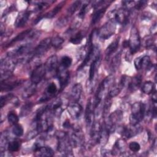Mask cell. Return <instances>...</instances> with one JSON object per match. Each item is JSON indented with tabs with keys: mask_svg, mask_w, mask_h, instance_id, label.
<instances>
[{
	"mask_svg": "<svg viewBox=\"0 0 157 157\" xmlns=\"http://www.w3.org/2000/svg\"><path fill=\"white\" fill-rule=\"evenodd\" d=\"M120 38L118 37L115 40H114L106 48L105 50V56L106 58H109L111 55H112L118 48L119 44Z\"/></svg>",
	"mask_w": 157,
	"mask_h": 157,
	"instance_id": "29",
	"label": "cell"
},
{
	"mask_svg": "<svg viewBox=\"0 0 157 157\" xmlns=\"http://www.w3.org/2000/svg\"><path fill=\"white\" fill-rule=\"evenodd\" d=\"M20 84V81H10L8 82L7 80L1 81V90L2 91H10L17 87Z\"/></svg>",
	"mask_w": 157,
	"mask_h": 157,
	"instance_id": "27",
	"label": "cell"
},
{
	"mask_svg": "<svg viewBox=\"0 0 157 157\" xmlns=\"http://www.w3.org/2000/svg\"><path fill=\"white\" fill-rule=\"evenodd\" d=\"M145 104L137 102H135L131 107V113L129 117V122L131 124H137L142 121L145 113Z\"/></svg>",
	"mask_w": 157,
	"mask_h": 157,
	"instance_id": "2",
	"label": "cell"
},
{
	"mask_svg": "<svg viewBox=\"0 0 157 157\" xmlns=\"http://www.w3.org/2000/svg\"><path fill=\"white\" fill-rule=\"evenodd\" d=\"M82 92V86L80 83H75L72 88L71 91V98L75 102L79 101Z\"/></svg>",
	"mask_w": 157,
	"mask_h": 157,
	"instance_id": "26",
	"label": "cell"
},
{
	"mask_svg": "<svg viewBox=\"0 0 157 157\" xmlns=\"http://www.w3.org/2000/svg\"><path fill=\"white\" fill-rule=\"evenodd\" d=\"M36 90V85L32 83L29 86L26 88L23 91V97L24 98H28L34 94Z\"/></svg>",
	"mask_w": 157,
	"mask_h": 157,
	"instance_id": "34",
	"label": "cell"
},
{
	"mask_svg": "<svg viewBox=\"0 0 157 157\" xmlns=\"http://www.w3.org/2000/svg\"><path fill=\"white\" fill-rule=\"evenodd\" d=\"M147 3V1H137V2L136 4H135L134 7L137 10H140V9H143L146 6Z\"/></svg>",
	"mask_w": 157,
	"mask_h": 157,
	"instance_id": "47",
	"label": "cell"
},
{
	"mask_svg": "<svg viewBox=\"0 0 157 157\" xmlns=\"http://www.w3.org/2000/svg\"><path fill=\"white\" fill-rule=\"evenodd\" d=\"M116 29L115 22L110 20L109 22L104 24L98 32V35L101 40H106L112 36Z\"/></svg>",
	"mask_w": 157,
	"mask_h": 157,
	"instance_id": "8",
	"label": "cell"
},
{
	"mask_svg": "<svg viewBox=\"0 0 157 157\" xmlns=\"http://www.w3.org/2000/svg\"><path fill=\"white\" fill-rule=\"evenodd\" d=\"M46 74L44 64L37 65L31 74V80L32 83L37 85L44 78Z\"/></svg>",
	"mask_w": 157,
	"mask_h": 157,
	"instance_id": "11",
	"label": "cell"
},
{
	"mask_svg": "<svg viewBox=\"0 0 157 157\" xmlns=\"http://www.w3.org/2000/svg\"><path fill=\"white\" fill-rule=\"evenodd\" d=\"M63 126V127L64 128H67V129H69V128H72V125L70 124L69 121L67 120L66 121H64V123Z\"/></svg>",
	"mask_w": 157,
	"mask_h": 157,
	"instance_id": "49",
	"label": "cell"
},
{
	"mask_svg": "<svg viewBox=\"0 0 157 157\" xmlns=\"http://www.w3.org/2000/svg\"><path fill=\"white\" fill-rule=\"evenodd\" d=\"M31 14V11L30 10H26L24 12H22L20 13L15 22V25L17 28H21L24 26L27 21L29 20V18L30 17Z\"/></svg>",
	"mask_w": 157,
	"mask_h": 157,
	"instance_id": "24",
	"label": "cell"
},
{
	"mask_svg": "<svg viewBox=\"0 0 157 157\" xmlns=\"http://www.w3.org/2000/svg\"><path fill=\"white\" fill-rule=\"evenodd\" d=\"M111 2H108V1H105L104 2L98 7H96L95 9L96 10L94 11L93 17H92V20H91V23L92 24H96L97 22H98L101 18L103 17L105 12L106 11V9L107 7L109 6V3Z\"/></svg>",
	"mask_w": 157,
	"mask_h": 157,
	"instance_id": "15",
	"label": "cell"
},
{
	"mask_svg": "<svg viewBox=\"0 0 157 157\" xmlns=\"http://www.w3.org/2000/svg\"><path fill=\"white\" fill-rule=\"evenodd\" d=\"M84 141L83 132L79 126H72V133L71 137V142L72 146L77 148L81 146Z\"/></svg>",
	"mask_w": 157,
	"mask_h": 157,
	"instance_id": "7",
	"label": "cell"
},
{
	"mask_svg": "<svg viewBox=\"0 0 157 157\" xmlns=\"http://www.w3.org/2000/svg\"><path fill=\"white\" fill-rule=\"evenodd\" d=\"M122 118L123 113L120 110H116L109 115L107 121L104 123V125L109 134L114 132L117 123H118Z\"/></svg>",
	"mask_w": 157,
	"mask_h": 157,
	"instance_id": "3",
	"label": "cell"
},
{
	"mask_svg": "<svg viewBox=\"0 0 157 157\" xmlns=\"http://www.w3.org/2000/svg\"><path fill=\"white\" fill-rule=\"evenodd\" d=\"M142 131V128L139 124H131L125 126L122 129V136L123 138L130 139L134 136L138 134Z\"/></svg>",
	"mask_w": 157,
	"mask_h": 157,
	"instance_id": "12",
	"label": "cell"
},
{
	"mask_svg": "<svg viewBox=\"0 0 157 157\" xmlns=\"http://www.w3.org/2000/svg\"><path fill=\"white\" fill-rule=\"evenodd\" d=\"M120 56H121L120 53H118L117 55H115L114 56V58H113L112 63H111V65H110L112 70L115 71L118 67V65L120 62Z\"/></svg>",
	"mask_w": 157,
	"mask_h": 157,
	"instance_id": "43",
	"label": "cell"
},
{
	"mask_svg": "<svg viewBox=\"0 0 157 157\" xmlns=\"http://www.w3.org/2000/svg\"><path fill=\"white\" fill-rule=\"evenodd\" d=\"M128 147L133 152H137L140 149V145L137 142H131L129 143Z\"/></svg>",
	"mask_w": 157,
	"mask_h": 157,
	"instance_id": "44",
	"label": "cell"
},
{
	"mask_svg": "<svg viewBox=\"0 0 157 157\" xmlns=\"http://www.w3.org/2000/svg\"><path fill=\"white\" fill-rule=\"evenodd\" d=\"M94 116V109L93 104L91 101V99L88 100L86 109H85V121L86 125L88 126H91L93 123V118Z\"/></svg>",
	"mask_w": 157,
	"mask_h": 157,
	"instance_id": "18",
	"label": "cell"
},
{
	"mask_svg": "<svg viewBox=\"0 0 157 157\" xmlns=\"http://www.w3.org/2000/svg\"><path fill=\"white\" fill-rule=\"evenodd\" d=\"M84 36H85L84 31H80L71 37L70 42L73 44L77 45L82 42Z\"/></svg>",
	"mask_w": 157,
	"mask_h": 157,
	"instance_id": "32",
	"label": "cell"
},
{
	"mask_svg": "<svg viewBox=\"0 0 157 157\" xmlns=\"http://www.w3.org/2000/svg\"><path fill=\"white\" fill-rule=\"evenodd\" d=\"M126 147L127 145L124 139H120L117 140L114 145V148L112 152V155L115 156L125 153Z\"/></svg>",
	"mask_w": 157,
	"mask_h": 157,
	"instance_id": "22",
	"label": "cell"
},
{
	"mask_svg": "<svg viewBox=\"0 0 157 157\" xmlns=\"http://www.w3.org/2000/svg\"><path fill=\"white\" fill-rule=\"evenodd\" d=\"M134 66L137 70L140 69H149L151 66V62L150 58L145 55L144 56H140L135 59L134 60Z\"/></svg>",
	"mask_w": 157,
	"mask_h": 157,
	"instance_id": "16",
	"label": "cell"
},
{
	"mask_svg": "<svg viewBox=\"0 0 157 157\" xmlns=\"http://www.w3.org/2000/svg\"><path fill=\"white\" fill-rule=\"evenodd\" d=\"M63 101L61 98H58L55 99V101L50 105H48L49 111L52 114L55 116H60L63 110Z\"/></svg>",
	"mask_w": 157,
	"mask_h": 157,
	"instance_id": "17",
	"label": "cell"
},
{
	"mask_svg": "<svg viewBox=\"0 0 157 157\" xmlns=\"http://www.w3.org/2000/svg\"><path fill=\"white\" fill-rule=\"evenodd\" d=\"M113 78V77L112 75H109V77H106L104 80L102 81V82L99 85V87L96 91V95H95V99L93 103L94 109H96L99 104H100L102 98L104 95V93L107 87H108L112 82V80Z\"/></svg>",
	"mask_w": 157,
	"mask_h": 157,
	"instance_id": "5",
	"label": "cell"
},
{
	"mask_svg": "<svg viewBox=\"0 0 157 157\" xmlns=\"http://www.w3.org/2000/svg\"><path fill=\"white\" fill-rule=\"evenodd\" d=\"M13 95L12 94H8L1 96V101H0L1 108H2L4 105L7 104L10 100L13 99Z\"/></svg>",
	"mask_w": 157,
	"mask_h": 157,
	"instance_id": "42",
	"label": "cell"
},
{
	"mask_svg": "<svg viewBox=\"0 0 157 157\" xmlns=\"http://www.w3.org/2000/svg\"><path fill=\"white\" fill-rule=\"evenodd\" d=\"M64 41V40L62 37H61L59 36H56L54 37L53 39H51V45L53 47L57 48H59L62 45Z\"/></svg>",
	"mask_w": 157,
	"mask_h": 157,
	"instance_id": "38",
	"label": "cell"
},
{
	"mask_svg": "<svg viewBox=\"0 0 157 157\" xmlns=\"http://www.w3.org/2000/svg\"><path fill=\"white\" fill-rule=\"evenodd\" d=\"M7 120L9 123L14 125L18 123L19 118L15 112H10L7 115Z\"/></svg>",
	"mask_w": 157,
	"mask_h": 157,
	"instance_id": "39",
	"label": "cell"
},
{
	"mask_svg": "<svg viewBox=\"0 0 157 157\" xmlns=\"http://www.w3.org/2000/svg\"><path fill=\"white\" fill-rule=\"evenodd\" d=\"M32 30L31 29H28L21 33H20V34H18L15 37H14L7 45V47H10L11 45H12L14 43H16L17 42L23 40V39H25L26 37H29L30 33H31Z\"/></svg>",
	"mask_w": 157,
	"mask_h": 157,
	"instance_id": "28",
	"label": "cell"
},
{
	"mask_svg": "<svg viewBox=\"0 0 157 157\" xmlns=\"http://www.w3.org/2000/svg\"><path fill=\"white\" fill-rule=\"evenodd\" d=\"M122 4L124 7V9L129 10V9L135 6V2L134 1H122Z\"/></svg>",
	"mask_w": 157,
	"mask_h": 157,
	"instance_id": "46",
	"label": "cell"
},
{
	"mask_svg": "<svg viewBox=\"0 0 157 157\" xmlns=\"http://www.w3.org/2000/svg\"><path fill=\"white\" fill-rule=\"evenodd\" d=\"M51 45V38L48 37L43 39L32 52L31 59L39 57L40 58L48 50Z\"/></svg>",
	"mask_w": 157,
	"mask_h": 157,
	"instance_id": "9",
	"label": "cell"
},
{
	"mask_svg": "<svg viewBox=\"0 0 157 157\" xmlns=\"http://www.w3.org/2000/svg\"><path fill=\"white\" fill-rule=\"evenodd\" d=\"M64 4V2H60L59 4H58L53 10H52L50 12H49L48 13H46L45 15V17L46 18H52L54 16H55L58 12L61 9L62 7L63 6Z\"/></svg>",
	"mask_w": 157,
	"mask_h": 157,
	"instance_id": "36",
	"label": "cell"
},
{
	"mask_svg": "<svg viewBox=\"0 0 157 157\" xmlns=\"http://www.w3.org/2000/svg\"><path fill=\"white\" fill-rule=\"evenodd\" d=\"M34 151L35 155L37 156L42 157H50L54 155V151L52 148L48 146L43 145L42 143L39 141H37L34 145Z\"/></svg>",
	"mask_w": 157,
	"mask_h": 157,
	"instance_id": "10",
	"label": "cell"
},
{
	"mask_svg": "<svg viewBox=\"0 0 157 157\" xmlns=\"http://www.w3.org/2000/svg\"><path fill=\"white\" fill-rule=\"evenodd\" d=\"M57 91V86L55 83H50L46 89V93L39 100V102H45L54 96Z\"/></svg>",
	"mask_w": 157,
	"mask_h": 157,
	"instance_id": "25",
	"label": "cell"
},
{
	"mask_svg": "<svg viewBox=\"0 0 157 157\" xmlns=\"http://www.w3.org/2000/svg\"><path fill=\"white\" fill-rule=\"evenodd\" d=\"M141 77L140 76H136L131 79L128 84V88L129 90L133 91L138 89L141 83Z\"/></svg>",
	"mask_w": 157,
	"mask_h": 157,
	"instance_id": "30",
	"label": "cell"
},
{
	"mask_svg": "<svg viewBox=\"0 0 157 157\" xmlns=\"http://www.w3.org/2000/svg\"><path fill=\"white\" fill-rule=\"evenodd\" d=\"M123 46L124 48L129 47V41H128V40H124V41L123 42Z\"/></svg>",
	"mask_w": 157,
	"mask_h": 157,
	"instance_id": "50",
	"label": "cell"
},
{
	"mask_svg": "<svg viewBox=\"0 0 157 157\" xmlns=\"http://www.w3.org/2000/svg\"><path fill=\"white\" fill-rule=\"evenodd\" d=\"M24 132L23 128L21 124H16L13 125V127L12 128V133L16 136L17 137H21L23 136Z\"/></svg>",
	"mask_w": 157,
	"mask_h": 157,
	"instance_id": "40",
	"label": "cell"
},
{
	"mask_svg": "<svg viewBox=\"0 0 157 157\" xmlns=\"http://www.w3.org/2000/svg\"><path fill=\"white\" fill-rule=\"evenodd\" d=\"M102 124L99 121L93 123L91 128V139L93 144H99L101 138Z\"/></svg>",
	"mask_w": 157,
	"mask_h": 157,
	"instance_id": "13",
	"label": "cell"
},
{
	"mask_svg": "<svg viewBox=\"0 0 157 157\" xmlns=\"http://www.w3.org/2000/svg\"><path fill=\"white\" fill-rule=\"evenodd\" d=\"M21 143L18 140H13L9 142L7 145V149L10 152H15L18 151L20 148Z\"/></svg>",
	"mask_w": 157,
	"mask_h": 157,
	"instance_id": "33",
	"label": "cell"
},
{
	"mask_svg": "<svg viewBox=\"0 0 157 157\" xmlns=\"http://www.w3.org/2000/svg\"><path fill=\"white\" fill-rule=\"evenodd\" d=\"M56 75L59 80L61 88H64L68 83L69 80V72L68 70L60 65L56 71Z\"/></svg>",
	"mask_w": 157,
	"mask_h": 157,
	"instance_id": "14",
	"label": "cell"
},
{
	"mask_svg": "<svg viewBox=\"0 0 157 157\" xmlns=\"http://www.w3.org/2000/svg\"><path fill=\"white\" fill-rule=\"evenodd\" d=\"M100 60H101V55H100V52H98L96 55L94 56V59H93L91 64H90V71H89V80L90 81L93 80L94 77V74L97 71V68L98 67V65L100 63Z\"/></svg>",
	"mask_w": 157,
	"mask_h": 157,
	"instance_id": "23",
	"label": "cell"
},
{
	"mask_svg": "<svg viewBox=\"0 0 157 157\" xmlns=\"http://www.w3.org/2000/svg\"><path fill=\"white\" fill-rule=\"evenodd\" d=\"M154 88V83L151 81H147L142 86V91L146 94H150L153 93Z\"/></svg>",
	"mask_w": 157,
	"mask_h": 157,
	"instance_id": "31",
	"label": "cell"
},
{
	"mask_svg": "<svg viewBox=\"0 0 157 157\" xmlns=\"http://www.w3.org/2000/svg\"><path fill=\"white\" fill-rule=\"evenodd\" d=\"M81 1H76L74 3L72 4V5L70 6V7L67 10V15L66 17V18H69V17L72 15L78 9V8L80 7L81 5Z\"/></svg>",
	"mask_w": 157,
	"mask_h": 157,
	"instance_id": "35",
	"label": "cell"
},
{
	"mask_svg": "<svg viewBox=\"0 0 157 157\" xmlns=\"http://www.w3.org/2000/svg\"><path fill=\"white\" fill-rule=\"evenodd\" d=\"M101 154L102 155L104 156H113L112 152H110L109 150H103L101 151Z\"/></svg>",
	"mask_w": 157,
	"mask_h": 157,
	"instance_id": "48",
	"label": "cell"
},
{
	"mask_svg": "<svg viewBox=\"0 0 157 157\" xmlns=\"http://www.w3.org/2000/svg\"><path fill=\"white\" fill-rule=\"evenodd\" d=\"M33 104L31 102H27L23 105L20 111V115L21 117L28 115L31 111L33 108Z\"/></svg>",
	"mask_w": 157,
	"mask_h": 157,
	"instance_id": "37",
	"label": "cell"
},
{
	"mask_svg": "<svg viewBox=\"0 0 157 157\" xmlns=\"http://www.w3.org/2000/svg\"><path fill=\"white\" fill-rule=\"evenodd\" d=\"M88 3H84L83 4H82V7L80 8V12H79V13H78V17L79 18H83L86 12V9H87V7H88Z\"/></svg>",
	"mask_w": 157,
	"mask_h": 157,
	"instance_id": "45",
	"label": "cell"
},
{
	"mask_svg": "<svg viewBox=\"0 0 157 157\" xmlns=\"http://www.w3.org/2000/svg\"><path fill=\"white\" fill-rule=\"evenodd\" d=\"M58 139V151L64 156H72V145L66 132L59 131L56 134Z\"/></svg>",
	"mask_w": 157,
	"mask_h": 157,
	"instance_id": "1",
	"label": "cell"
},
{
	"mask_svg": "<svg viewBox=\"0 0 157 157\" xmlns=\"http://www.w3.org/2000/svg\"><path fill=\"white\" fill-rule=\"evenodd\" d=\"M72 59L68 56H64L61 58V66L64 68L67 69L72 64Z\"/></svg>",
	"mask_w": 157,
	"mask_h": 157,
	"instance_id": "41",
	"label": "cell"
},
{
	"mask_svg": "<svg viewBox=\"0 0 157 157\" xmlns=\"http://www.w3.org/2000/svg\"><path fill=\"white\" fill-rule=\"evenodd\" d=\"M126 78L124 76L122 77V78H121L118 83L112 85V87H110L107 95L111 98L118 95L124 87L126 83Z\"/></svg>",
	"mask_w": 157,
	"mask_h": 157,
	"instance_id": "21",
	"label": "cell"
},
{
	"mask_svg": "<svg viewBox=\"0 0 157 157\" xmlns=\"http://www.w3.org/2000/svg\"><path fill=\"white\" fill-rule=\"evenodd\" d=\"M82 107L77 102H74L67 107V111L70 115L74 119H78L82 113Z\"/></svg>",
	"mask_w": 157,
	"mask_h": 157,
	"instance_id": "20",
	"label": "cell"
},
{
	"mask_svg": "<svg viewBox=\"0 0 157 157\" xmlns=\"http://www.w3.org/2000/svg\"><path fill=\"white\" fill-rule=\"evenodd\" d=\"M129 41V47L131 54L137 52L140 47V39L139 31L136 26H132L131 30Z\"/></svg>",
	"mask_w": 157,
	"mask_h": 157,
	"instance_id": "4",
	"label": "cell"
},
{
	"mask_svg": "<svg viewBox=\"0 0 157 157\" xmlns=\"http://www.w3.org/2000/svg\"><path fill=\"white\" fill-rule=\"evenodd\" d=\"M129 10L125 9L114 10L109 13V16L113 21L121 25H126L129 20Z\"/></svg>",
	"mask_w": 157,
	"mask_h": 157,
	"instance_id": "6",
	"label": "cell"
},
{
	"mask_svg": "<svg viewBox=\"0 0 157 157\" xmlns=\"http://www.w3.org/2000/svg\"><path fill=\"white\" fill-rule=\"evenodd\" d=\"M46 73H52L53 72H56V71L59 67L58 58L55 55L49 57L44 64Z\"/></svg>",
	"mask_w": 157,
	"mask_h": 157,
	"instance_id": "19",
	"label": "cell"
}]
</instances>
